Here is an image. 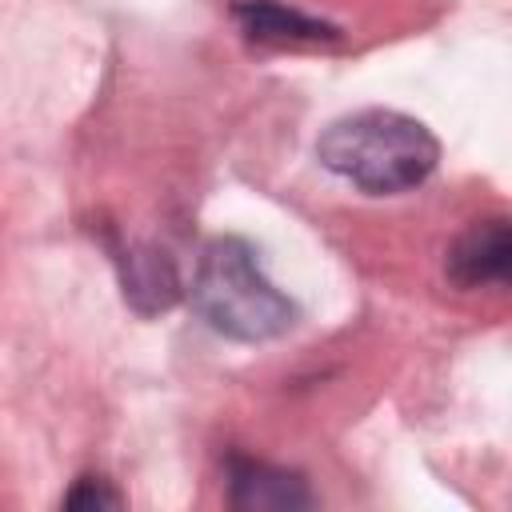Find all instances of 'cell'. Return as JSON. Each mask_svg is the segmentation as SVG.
I'll list each match as a JSON object with an SVG mask.
<instances>
[{
  "instance_id": "4",
  "label": "cell",
  "mask_w": 512,
  "mask_h": 512,
  "mask_svg": "<svg viewBox=\"0 0 512 512\" xmlns=\"http://www.w3.org/2000/svg\"><path fill=\"white\" fill-rule=\"evenodd\" d=\"M228 488H232V504L236 508H272V512H292V508H308L312 492L296 472L260 464V460H232L228 464Z\"/></svg>"
},
{
  "instance_id": "2",
  "label": "cell",
  "mask_w": 512,
  "mask_h": 512,
  "mask_svg": "<svg viewBox=\"0 0 512 512\" xmlns=\"http://www.w3.org/2000/svg\"><path fill=\"white\" fill-rule=\"evenodd\" d=\"M192 304L220 336L244 340V344L276 340L300 320L296 300H288L264 276L256 248L240 236L208 240L196 264Z\"/></svg>"
},
{
  "instance_id": "6",
  "label": "cell",
  "mask_w": 512,
  "mask_h": 512,
  "mask_svg": "<svg viewBox=\"0 0 512 512\" xmlns=\"http://www.w3.org/2000/svg\"><path fill=\"white\" fill-rule=\"evenodd\" d=\"M124 296L136 312H164L180 296L176 264L156 248H136L124 260Z\"/></svg>"
},
{
  "instance_id": "1",
  "label": "cell",
  "mask_w": 512,
  "mask_h": 512,
  "mask_svg": "<svg viewBox=\"0 0 512 512\" xmlns=\"http://www.w3.org/2000/svg\"><path fill=\"white\" fill-rule=\"evenodd\" d=\"M316 156L328 172L344 176L360 192L396 196L412 192L436 172L440 144L416 116L392 108H364L332 120L316 140Z\"/></svg>"
},
{
  "instance_id": "3",
  "label": "cell",
  "mask_w": 512,
  "mask_h": 512,
  "mask_svg": "<svg viewBox=\"0 0 512 512\" xmlns=\"http://www.w3.org/2000/svg\"><path fill=\"white\" fill-rule=\"evenodd\" d=\"M508 260H512V236L508 220H480L472 224L448 252V276L460 288H484V284H504L508 280Z\"/></svg>"
},
{
  "instance_id": "7",
  "label": "cell",
  "mask_w": 512,
  "mask_h": 512,
  "mask_svg": "<svg viewBox=\"0 0 512 512\" xmlns=\"http://www.w3.org/2000/svg\"><path fill=\"white\" fill-rule=\"evenodd\" d=\"M64 504H68V508H116V504H120V492L108 488V480H100V476H84V480H76V488L64 496Z\"/></svg>"
},
{
  "instance_id": "5",
  "label": "cell",
  "mask_w": 512,
  "mask_h": 512,
  "mask_svg": "<svg viewBox=\"0 0 512 512\" xmlns=\"http://www.w3.org/2000/svg\"><path fill=\"white\" fill-rule=\"evenodd\" d=\"M232 16L240 20V28L252 40H264V44H320V40L340 36L336 24L308 16L300 8H288L280 0H240L232 8Z\"/></svg>"
}]
</instances>
